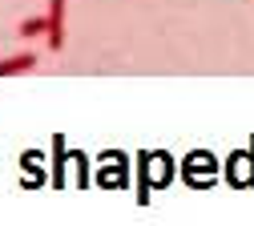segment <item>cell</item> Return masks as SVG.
Masks as SVG:
<instances>
[{
	"mask_svg": "<svg viewBox=\"0 0 254 226\" xmlns=\"http://www.w3.org/2000/svg\"><path fill=\"white\" fill-rule=\"evenodd\" d=\"M45 41L53 53H61V45H65V0H49V32Z\"/></svg>",
	"mask_w": 254,
	"mask_h": 226,
	"instance_id": "obj_1",
	"label": "cell"
},
{
	"mask_svg": "<svg viewBox=\"0 0 254 226\" xmlns=\"http://www.w3.org/2000/svg\"><path fill=\"white\" fill-rule=\"evenodd\" d=\"M45 32H49V16H28V20H20V37H24V41L45 37Z\"/></svg>",
	"mask_w": 254,
	"mask_h": 226,
	"instance_id": "obj_3",
	"label": "cell"
},
{
	"mask_svg": "<svg viewBox=\"0 0 254 226\" xmlns=\"http://www.w3.org/2000/svg\"><path fill=\"white\" fill-rule=\"evenodd\" d=\"M28 69H37V53H16V57L0 61V77H16V73H28Z\"/></svg>",
	"mask_w": 254,
	"mask_h": 226,
	"instance_id": "obj_2",
	"label": "cell"
}]
</instances>
